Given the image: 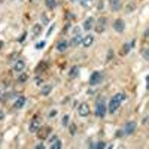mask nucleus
I'll list each match as a JSON object with an SVG mask.
<instances>
[{
    "label": "nucleus",
    "instance_id": "f257e3e1",
    "mask_svg": "<svg viewBox=\"0 0 149 149\" xmlns=\"http://www.w3.org/2000/svg\"><path fill=\"white\" fill-rule=\"evenodd\" d=\"M122 100H125V95L122 94V93L115 94V95L112 97V99H111V103H109V106H107V111L111 112V113H115V112L119 109V106H121Z\"/></svg>",
    "mask_w": 149,
    "mask_h": 149
},
{
    "label": "nucleus",
    "instance_id": "f03ea898",
    "mask_svg": "<svg viewBox=\"0 0 149 149\" xmlns=\"http://www.w3.org/2000/svg\"><path fill=\"white\" fill-rule=\"evenodd\" d=\"M106 112H107V107H106V103L103 99L97 100L95 101V115L99 116V118H105L106 116Z\"/></svg>",
    "mask_w": 149,
    "mask_h": 149
},
{
    "label": "nucleus",
    "instance_id": "7ed1b4c3",
    "mask_svg": "<svg viewBox=\"0 0 149 149\" xmlns=\"http://www.w3.org/2000/svg\"><path fill=\"white\" fill-rule=\"evenodd\" d=\"M103 81V72H93L91 76H89V85L91 87H97V85H100Z\"/></svg>",
    "mask_w": 149,
    "mask_h": 149
},
{
    "label": "nucleus",
    "instance_id": "20e7f679",
    "mask_svg": "<svg viewBox=\"0 0 149 149\" xmlns=\"http://www.w3.org/2000/svg\"><path fill=\"white\" fill-rule=\"evenodd\" d=\"M95 30L99 31V33H103L106 28H107V18L106 17H100L99 21H95Z\"/></svg>",
    "mask_w": 149,
    "mask_h": 149
},
{
    "label": "nucleus",
    "instance_id": "39448f33",
    "mask_svg": "<svg viewBox=\"0 0 149 149\" xmlns=\"http://www.w3.org/2000/svg\"><path fill=\"white\" fill-rule=\"evenodd\" d=\"M40 125H42V119H40V116H34V118L31 119L30 125H28L30 133H36L39 128H40Z\"/></svg>",
    "mask_w": 149,
    "mask_h": 149
},
{
    "label": "nucleus",
    "instance_id": "423d86ee",
    "mask_svg": "<svg viewBox=\"0 0 149 149\" xmlns=\"http://www.w3.org/2000/svg\"><path fill=\"white\" fill-rule=\"evenodd\" d=\"M136 128H137V124H136L134 121H128L127 124H125V127H124V133L127 136H131V134H134Z\"/></svg>",
    "mask_w": 149,
    "mask_h": 149
},
{
    "label": "nucleus",
    "instance_id": "0eeeda50",
    "mask_svg": "<svg viewBox=\"0 0 149 149\" xmlns=\"http://www.w3.org/2000/svg\"><path fill=\"white\" fill-rule=\"evenodd\" d=\"M94 25H95V19H94L93 17H88L85 21H83L82 28H83V30H87V31H89L91 28H94Z\"/></svg>",
    "mask_w": 149,
    "mask_h": 149
},
{
    "label": "nucleus",
    "instance_id": "6e6552de",
    "mask_svg": "<svg viewBox=\"0 0 149 149\" xmlns=\"http://www.w3.org/2000/svg\"><path fill=\"white\" fill-rule=\"evenodd\" d=\"M77 113H79L82 118L88 116V115H89V106L87 105V103H81L79 107H77Z\"/></svg>",
    "mask_w": 149,
    "mask_h": 149
},
{
    "label": "nucleus",
    "instance_id": "1a4fd4ad",
    "mask_svg": "<svg viewBox=\"0 0 149 149\" xmlns=\"http://www.w3.org/2000/svg\"><path fill=\"white\" fill-rule=\"evenodd\" d=\"M113 30L118 31V33H122V31L125 30V23H124V19H116V21L113 23Z\"/></svg>",
    "mask_w": 149,
    "mask_h": 149
},
{
    "label": "nucleus",
    "instance_id": "9d476101",
    "mask_svg": "<svg viewBox=\"0 0 149 149\" xmlns=\"http://www.w3.org/2000/svg\"><path fill=\"white\" fill-rule=\"evenodd\" d=\"M93 43H94V36L93 34H87V36L82 37V46L83 48H89Z\"/></svg>",
    "mask_w": 149,
    "mask_h": 149
},
{
    "label": "nucleus",
    "instance_id": "9b49d317",
    "mask_svg": "<svg viewBox=\"0 0 149 149\" xmlns=\"http://www.w3.org/2000/svg\"><path fill=\"white\" fill-rule=\"evenodd\" d=\"M109 6L113 12H118L122 8V0H109Z\"/></svg>",
    "mask_w": 149,
    "mask_h": 149
},
{
    "label": "nucleus",
    "instance_id": "f8f14e48",
    "mask_svg": "<svg viewBox=\"0 0 149 149\" xmlns=\"http://www.w3.org/2000/svg\"><path fill=\"white\" fill-rule=\"evenodd\" d=\"M25 101H27V99H25L24 95H18L17 99H15V103H14V107L15 109H21V107H24V105H25Z\"/></svg>",
    "mask_w": 149,
    "mask_h": 149
},
{
    "label": "nucleus",
    "instance_id": "ddd939ff",
    "mask_svg": "<svg viewBox=\"0 0 149 149\" xmlns=\"http://www.w3.org/2000/svg\"><path fill=\"white\" fill-rule=\"evenodd\" d=\"M134 45H136V40H131L130 43H124L122 45V49H121V55H127L130 52V49L134 48Z\"/></svg>",
    "mask_w": 149,
    "mask_h": 149
},
{
    "label": "nucleus",
    "instance_id": "4468645a",
    "mask_svg": "<svg viewBox=\"0 0 149 149\" xmlns=\"http://www.w3.org/2000/svg\"><path fill=\"white\" fill-rule=\"evenodd\" d=\"M24 67H25V63L23 60H17L15 64H14V72L21 73V72H24Z\"/></svg>",
    "mask_w": 149,
    "mask_h": 149
},
{
    "label": "nucleus",
    "instance_id": "2eb2a0df",
    "mask_svg": "<svg viewBox=\"0 0 149 149\" xmlns=\"http://www.w3.org/2000/svg\"><path fill=\"white\" fill-rule=\"evenodd\" d=\"M67 46H69V42H66V40H60V42L57 43L55 49L58 51V52H64V51L67 49Z\"/></svg>",
    "mask_w": 149,
    "mask_h": 149
},
{
    "label": "nucleus",
    "instance_id": "dca6fc26",
    "mask_svg": "<svg viewBox=\"0 0 149 149\" xmlns=\"http://www.w3.org/2000/svg\"><path fill=\"white\" fill-rule=\"evenodd\" d=\"M82 37H83V36H81V34L73 36V37H72V40L69 42V45H70V46H77L79 43H82Z\"/></svg>",
    "mask_w": 149,
    "mask_h": 149
},
{
    "label": "nucleus",
    "instance_id": "f3484780",
    "mask_svg": "<svg viewBox=\"0 0 149 149\" xmlns=\"http://www.w3.org/2000/svg\"><path fill=\"white\" fill-rule=\"evenodd\" d=\"M89 148L91 149H105V148H107V145L105 142H94V143L89 145Z\"/></svg>",
    "mask_w": 149,
    "mask_h": 149
},
{
    "label": "nucleus",
    "instance_id": "a211bd4d",
    "mask_svg": "<svg viewBox=\"0 0 149 149\" xmlns=\"http://www.w3.org/2000/svg\"><path fill=\"white\" fill-rule=\"evenodd\" d=\"M51 91H52V85H51V83H48V85L42 87V89H40V94H42V95H48Z\"/></svg>",
    "mask_w": 149,
    "mask_h": 149
},
{
    "label": "nucleus",
    "instance_id": "6ab92c4d",
    "mask_svg": "<svg viewBox=\"0 0 149 149\" xmlns=\"http://www.w3.org/2000/svg\"><path fill=\"white\" fill-rule=\"evenodd\" d=\"M45 5H46L48 9H55L57 8V0H45Z\"/></svg>",
    "mask_w": 149,
    "mask_h": 149
},
{
    "label": "nucleus",
    "instance_id": "aec40b11",
    "mask_svg": "<svg viewBox=\"0 0 149 149\" xmlns=\"http://www.w3.org/2000/svg\"><path fill=\"white\" fill-rule=\"evenodd\" d=\"M77 75H79V67H72V69H70V72H69V76L70 77H76Z\"/></svg>",
    "mask_w": 149,
    "mask_h": 149
},
{
    "label": "nucleus",
    "instance_id": "412c9836",
    "mask_svg": "<svg viewBox=\"0 0 149 149\" xmlns=\"http://www.w3.org/2000/svg\"><path fill=\"white\" fill-rule=\"evenodd\" d=\"M61 146H63V143H61V140L60 139H57L52 145H51V149H61Z\"/></svg>",
    "mask_w": 149,
    "mask_h": 149
},
{
    "label": "nucleus",
    "instance_id": "4be33fe9",
    "mask_svg": "<svg viewBox=\"0 0 149 149\" xmlns=\"http://www.w3.org/2000/svg\"><path fill=\"white\" fill-rule=\"evenodd\" d=\"M27 79H28L27 73H23V72H21V75L18 76V82H19V83H24V82H27Z\"/></svg>",
    "mask_w": 149,
    "mask_h": 149
},
{
    "label": "nucleus",
    "instance_id": "5701e85b",
    "mask_svg": "<svg viewBox=\"0 0 149 149\" xmlns=\"http://www.w3.org/2000/svg\"><path fill=\"white\" fill-rule=\"evenodd\" d=\"M69 119H70V116L69 115H64L63 119H61V125L63 127H69Z\"/></svg>",
    "mask_w": 149,
    "mask_h": 149
},
{
    "label": "nucleus",
    "instance_id": "b1692460",
    "mask_svg": "<svg viewBox=\"0 0 149 149\" xmlns=\"http://www.w3.org/2000/svg\"><path fill=\"white\" fill-rule=\"evenodd\" d=\"M40 31H42V25H40V24H36L34 28H33V33L37 36V34H40Z\"/></svg>",
    "mask_w": 149,
    "mask_h": 149
},
{
    "label": "nucleus",
    "instance_id": "393cba45",
    "mask_svg": "<svg viewBox=\"0 0 149 149\" xmlns=\"http://www.w3.org/2000/svg\"><path fill=\"white\" fill-rule=\"evenodd\" d=\"M142 57H143L146 61H149V48H145L143 51H142Z\"/></svg>",
    "mask_w": 149,
    "mask_h": 149
},
{
    "label": "nucleus",
    "instance_id": "a878e982",
    "mask_svg": "<svg viewBox=\"0 0 149 149\" xmlns=\"http://www.w3.org/2000/svg\"><path fill=\"white\" fill-rule=\"evenodd\" d=\"M45 45H46V43H45L43 40H42V42H37V43H36V49H43Z\"/></svg>",
    "mask_w": 149,
    "mask_h": 149
},
{
    "label": "nucleus",
    "instance_id": "bb28decb",
    "mask_svg": "<svg viewBox=\"0 0 149 149\" xmlns=\"http://www.w3.org/2000/svg\"><path fill=\"white\" fill-rule=\"evenodd\" d=\"M69 130H70V131H69L70 134L75 136V134H76V125H70V127H69Z\"/></svg>",
    "mask_w": 149,
    "mask_h": 149
},
{
    "label": "nucleus",
    "instance_id": "cd10ccee",
    "mask_svg": "<svg viewBox=\"0 0 149 149\" xmlns=\"http://www.w3.org/2000/svg\"><path fill=\"white\" fill-rule=\"evenodd\" d=\"M133 8H136V5H134V3H130V5H128V6H127V14H131Z\"/></svg>",
    "mask_w": 149,
    "mask_h": 149
},
{
    "label": "nucleus",
    "instance_id": "c85d7f7f",
    "mask_svg": "<svg viewBox=\"0 0 149 149\" xmlns=\"http://www.w3.org/2000/svg\"><path fill=\"white\" fill-rule=\"evenodd\" d=\"M124 134H125V133H124V130H118V131H116V134H115V136H116V137H122V136H124Z\"/></svg>",
    "mask_w": 149,
    "mask_h": 149
},
{
    "label": "nucleus",
    "instance_id": "c756f323",
    "mask_svg": "<svg viewBox=\"0 0 149 149\" xmlns=\"http://www.w3.org/2000/svg\"><path fill=\"white\" fill-rule=\"evenodd\" d=\"M112 57H113V51L109 49V51H107V60H112Z\"/></svg>",
    "mask_w": 149,
    "mask_h": 149
},
{
    "label": "nucleus",
    "instance_id": "7c9ffc66",
    "mask_svg": "<svg viewBox=\"0 0 149 149\" xmlns=\"http://www.w3.org/2000/svg\"><path fill=\"white\" fill-rule=\"evenodd\" d=\"M57 139H58V137H57V136H52V137H51V139H49V143H51V145H52V143H54V142H55Z\"/></svg>",
    "mask_w": 149,
    "mask_h": 149
},
{
    "label": "nucleus",
    "instance_id": "2f4dec72",
    "mask_svg": "<svg viewBox=\"0 0 149 149\" xmlns=\"http://www.w3.org/2000/svg\"><path fill=\"white\" fill-rule=\"evenodd\" d=\"M34 82H36V85H40V83H42V79H40V77H36Z\"/></svg>",
    "mask_w": 149,
    "mask_h": 149
},
{
    "label": "nucleus",
    "instance_id": "473e14b6",
    "mask_svg": "<svg viewBox=\"0 0 149 149\" xmlns=\"http://www.w3.org/2000/svg\"><path fill=\"white\" fill-rule=\"evenodd\" d=\"M54 27H55V25L52 24V25H51V27H49V30H48V36H51V31H52L54 30Z\"/></svg>",
    "mask_w": 149,
    "mask_h": 149
},
{
    "label": "nucleus",
    "instance_id": "72a5a7b5",
    "mask_svg": "<svg viewBox=\"0 0 149 149\" xmlns=\"http://www.w3.org/2000/svg\"><path fill=\"white\" fill-rule=\"evenodd\" d=\"M34 148H36V149H43V148H45V145H42V143H39V145H36Z\"/></svg>",
    "mask_w": 149,
    "mask_h": 149
},
{
    "label": "nucleus",
    "instance_id": "f704fd0d",
    "mask_svg": "<svg viewBox=\"0 0 149 149\" xmlns=\"http://www.w3.org/2000/svg\"><path fill=\"white\" fill-rule=\"evenodd\" d=\"M143 36H145V37H149V27H148V28L145 30V33H143Z\"/></svg>",
    "mask_w": 149,
    "mask_h": 149
},
{
    "label": "nucleus",
    "instance_id": "c9c22d12",
    "mask_svg": "<svg viewBox=\"0 0 149 149\" xmlns=\"http://www.w3.org/2000/svg\"><path fill=\"white\" fill-rule=\"evenodd\" d=\"M142 122H143V124H148V122H149V116H145V118H143V121H142Z\"/></svg>",
    "mask_w": 149,
    "mask_h": 149
},
{
    "label": "nucleus",
    "instance_id": "e433bc0d",
    "mask_svg": "<svg viewBox=\"0 0 149 149\" xmlns=\"http://www.w3.org/2000/svg\"><path fill=\"white\" fill-rule=\"evenodd\" d=\"M3 119H5V113L0 111V121H3Z\"/></svg>",
    "mask_w": 149,
    "mask_h": 149
},
{
    "label": "nucleus",
    "instance_id": "4c0bfd02",
    "mask_svg": "<svg viewBox=\"0 0 149 149\" xmlns=\"http://www.w3.org/2000/svg\"><path fill=\"white\" fill-rule=\"evenodd\" d=\"M75 33H76V34H79V28H77V27L73 28V34H75Z\"/></svg>",
    "mask_w": 149,
    "mask_h": 149
},
{
    "label": "nucleus",
    "instance_id": "58836bf2",
    "mask_svg": "<svg viewBox=\"0 0 149 149\" xmlns=\"http://www.w3.org/2000/svg\"><path fill=\"white\" fill-rule=\"evenodd\" d=\"M25 36H27V34H25V33H24V34H23L21 37H19V42H23V40H24V39H25Z\"/></svg>",
    "mask_w": 149,
    "mask_h": 149
},
{
    "label": "nucleus",
    "instance_id": "ea45409f",
    "mask_svg": "<svg viewBox=\"0 0 149 149\" xmlns=\"http://www.w3.org/2000/svg\"><path fill=\"white\" fill-rule=\"evenodd\" d=\"M55 113H57L55 111H52V112H49V118H51V116H55Z\"/></svg>",
    "mask_w": 149,
    "mask_h": 149
},
{
    "label": "nucleus",
    "instance_id": "a19ab883",
    "mask_svg": "<svg viewBox=\"0 0 149 149\" xmlns=\"http://www.w3.org/2000/svg\"><path fill=\"white\" fill-rule=\"evenodd\" d=\"M146 83H148V88H149V75L146 76Z\"/></svg>",
    "mask_w": 149,
    "mask_h": 149
},
{
    "label": "nucleus",
    "instance_id": "79ce46f5",
    "mask_svg": "<svg viewBox=\"0 0 149 149\" xmlns=\"http://www.w3.org/2000/svg\"><path fill=\"white\" fill-rule=\"evenodd\" d=\"M2 48H3V42L0 40V52H2Z\"/></svg>",
    "mask_w": 149,
    "mask_h": 149
},
{
    "label": "nucleus",
    "instance_id": "37998d69",
    "mask_svg": "<svg viewBox=\"0 0 149 149\" xmlns=\"http://www.w3.org/2000/svg\"><path fill=\"white\" fill-rule=\"evenodd\" d=\"M70 2H77V0H70Z\"/></svg>",
    "mask_w": 149,
    "mask_h": 149
},
{
    "label": "nucleus",
    "instance_id": "c03bdc74",
    "mask_svg": "<svg viewBox=\"0 0 149 149\" xmlns=\"http://www.w3.org/2000/svg\"><path fill=\"white\" fill-rule=\"evenodd\" d=\"M31 2H37V0H31Z\"/></svg>",
    "mask_w": 149,
    "mask_h": 149
}]
</instances>
